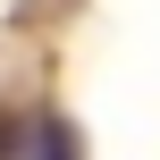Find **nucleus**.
Instances as JSON below:
<instances>
[{
    "instance_id": "nucleus-1",
    "label": "nucleus",
    "mask_w": 160,
    "mask_h": 160,
    "mask_svg": "<svg viewBox=\"0 0 160 160\" xmlns=\"http://www.w3.org/2000/svg\"><path fill=\"white\" fill-rule=\"evenodd\" d=\"M34 160H76V127L68 118H34Z\"/></svg>"
}]
</instances>
